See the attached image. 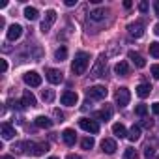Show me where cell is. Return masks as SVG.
<instances>
[{"label":"cell","mask_w":159,"mask_h":159,"mask_svg":"<svg viewBox=\"0 0 159 159\" xmlns=\"http://www.w3.org/2000/svg\"><path fill=\"white\" fill-rule=\"evenodd\" d=\"M124 8H125V10H129V8H131V2H129V0H125V2H124Z\"/></svg>","instance_id":"cell-42"},{"label":"cell","mask_w":159,"mask_h":159,"mask_svg":"<svg viewBox=\"0 0 159 159\" xmlns=\"http://www.w3.org/2000/svg\"><path fill=\"white\" fill-rule=\"evenodd\" d=\"M90 107H92V105H90V101H86V103H84V107H83V111H88Z\"/></svg>","instance_id":"cell-43"},{"label":"cell","mask_w":159,"mask_h":159,"mask_svg":"<svg viewBox=\"0 0 159 159\" xmlns=\"http://www.w3.org/2000/svg\"><path fill=\"white\" fill-rule=\"evenodd\" d=\"M150 54H152L153 58H159V43H157V41L150 43Z\"/></svg>","instance_id":"cell-29"},{"label":"cell","mask_w":159,"mask_h":159,"mask_svg":"<svg viewBox=\"0 0 159 159\" xmlns=\"http://www.w3.org/2000/svg\"><path fill=\"white\" fill-rule=\"evenodd\" d=\"M152 125H153V122H152V120H144V122H142V127H146V129H150Z\"/></svg>","instance_id":"cell-38"},{"label":"cell","mask_w":159,"mask_h":159,"mask_svg":"<svg viewBox=\"0 0 159 159\" xmlns=\"http://www.w3.org/2000/svg\"><path fill=\"white\" fill-rule=\"evenodd\" d=\"M112 133H114L116 139H124V137H127V131H125L124 124H114V125H112Z\"/></svg>","instance_id":"cell-22"},{"label":"cell","mask_w":159,"mask_h":159,"mask_svg":"<svg viewBox=\"0 0 159 159\" xmlns=\"http://www.w3.org/2000/svg\"><path fill=\"white\" fill-rule=\"evenodd\" d=\"M34 124H36L38 127H43V129H49V127L52 125V120H51V118H47V116H36V120H34Z\"/></svg>","instance_id":"cell-21"},{"label":"cell","mask_w":159,"mask_h":159,"mask_svg":"<svg viewBox=\"0 0 159 159\" xmlns=\"http://www.w3.org/2000/svg\"><path fill=\"white\" fill-rule=\"evenodd\" d=\"M41 98H43V101L51 103V101H54V92L52 90H43L41 92Z\"/></svg>","instance_id":"cell-28"},{"label":"cell","mask_w":159,"mask_h":159,"mask_svg":"<svg viewBox=\"0 0 159 159\" xmlns=\"http://www.w3.org/2000/svg\"><path fill=\"white\" fill-rule=\"evenodd\" d=\"M129 99H131L129 90H127L125 86L118 88V92H116V103H118L120 107H125V105H129Z\"/></svg>","instance_id":"cell-10"},{"label":"cell","mask_w":159,"mask_h":159,"mask_svg":"<svg viewBox=\"0 0 159 159\" xmlns=\"http://www.w3.org/2000/svg\"><path fill=\"white\" fill-rule=\"evenodd\" d=\"M62 139H64V142H66L67 146H73V144H75V140H77V135H75V131H73V129H64Z\"/></svg>","instance_id":"cell-19"},{"label":"cell","mask_w":159,"mask_h":159,"mask_svg":"<svg viewBox=\"0 0 159 159\" xmlns=\"http://www.w3.org/2000/svg\"><path fill=\"white\" fill-rule=\"evenodd\" d=\"M150 94H152V86H150L148 83H142V84H139V86H137V96H139L140 99L148 98Z\"/></svg>","instance_id":"cell-18"},{"label":"cell","mask_w":159,"mask_h":159,"mask_svg":"<svg viewBox=\"0 0 159 159\" xmlns=\"http://www.w3.org/2000/svg\"><path fill=\"white\" fill-rule=\"evenodd\" d=\"M54 21H56V11L54 10H47L45 11V19L41 21V32L47 34L51 30V26L54 25Z\"/></svg>","instance_id":"cell-3"},{"label":"cell","mask_w":159,"mask_h":159,"mask_svg":"<svg viewBox=\"0 0 159 159\" xmlns=\"http://www.w3.org/2000/svg\"><path fill=\"white\" fill-rule=\"evenodd\" d=\"M49 159H58V157H49Z\"/></svg>","instance_id":"cell-46"},{"label":"cell","mask_w":159,"mask_h":159,"mask_svg":"<svg viewBox=\"0 0 159 159\" xmlns=\"http://www.w3.org/2000/svg\"><path fill=\"white\" fill-rule=\"evenodd\" d=\"M2 159H15V157H11V155H2Z\"/></svg>","instance_id":"cell-45"},{"label":"cell","mask_w":159,"mask_h":159,"mask_svg":"<svg viewBox=\"0 0 159 159\" xmlns=\"http://www.w3.org/2000/svg\"><path fill=\"white\" fill-rule=\"evenodd\" d=\"M77 4V0H66V6L67 8H71V6H75Z\"/></svg>","instance_id":"cell-40"},{"label":"cell","mask_w":159,"mask_h":159,"mask_svg":"<svg viewBox=\"0 0 159 159\" xmlns=\"http://www.w3.org/2000/svg\"><path fill=\"white\" fill-rule=\"evenodd\" d=\"M96 118L101 120V122H109V120L112 118V107H111V105H105L101 111L96 112Z\"/></svg>","instance_id":"cell-14"},{"label":"cell","mask_w":159,"mask_h":159,"mask_svg":"<svg viewBox=\"0 0 159 159\" xmlns=\"http://www.w3.org/2000/svg\"><path fill=\"white\" fill-rule=\"evenodd\" d=\"M0 133H2V139H4V140H11V139H15V135H17L15 127L10 125V124H4L2 127H0Z\"/></svg>","instance_id":"cell-13"},{"label":"cell","mask_w":159,"mask_h":159,"mask_svg":"<svg viewBox=\"0 0 159 159\" xmlns=\"http://www.w3.org/2000/svg\"><path fill=\"white\" fill-rule=\"evenodd\" d=\"M153 11H155V15L159 17V0H155V2H153Z\"/></svg>","instance_id":"cell-39"},{"label":"cell","mask_w":159,"mask_h":159,"mask_svg":"<svg viewBox=\"0 0 159 159\" xmlns=\"http://www.w3.org/2000/svg\"><path fill=\"white\" fill-rule=\"evenodd\" d=\"M105 17H107L105 8H98V10L90 11V21H94V23H101V21H105Z\"/></svg>","instance_id":"cell-15"},{"label":"cell","mask_w":159,"mask_h":159,"mask_svg":"<svg viewBox=\"0 0 159 159\" xmlns=\"http://www.w3.org/2000/svg\"><path fill=\"white\" fill-rule=\"evenodd\" d=\"M127 58H129L137 67H144V66H146V60H144L137 51H129V52H127Z\"/></svg>","instance_id":"cell-16"},{"label":"cell","mask_w":159,"mask_h":159,"mask_svg":"<svg viewBox=\"0 0 159 159\" xmlns=\"http://www.w3.org/2000/svg\"><path fill=\"white\" fill-rule=\"evenodd\" d=\"M146 112H148V107H146L144 103H140V105L135 107V114H139V116H146Z\"/></svg>","instance_id":"cell-30"},{"label":"cell","mask_w":159,"mask_h":159,"mask_svg":"<svg viewBox=\"0 0 159 159\" xmlns=\"http://www.w3.org/2000/svg\"><path fill=\"white\" fill-rule=\"evenodd\" d=\"M127 139H129L131 142L139 140V139H140V125H133V127L129 129V133H127Z\"/></svg>","instance_id":"cell-24"},{"label":"cell","mask_w":159,"mask_h":159,"mask_svg":"<svg viewBox=\"0 0 159 159\" xmlns=\"http://www.w3.org/2000/svg\"><path fill=\"white\" fill-rule=\"evenodd\" d=\"M101 150H103L105 153L112 155V153L118 150V146H116V140H114V139H103V140H101Z\"/></svg>","instance_id":"cell-12"},{"label":"cell","mask_w":159,"mask_h":159,"mask_svg":"<svg viewBox=\"0 0 159 159\" xmlns=\"http://www.w3.org/2000/svg\"><path fill=\"white\" fill-rule=\"evenodd\" d=\"M54 118H56V122H64V112H60L58 109H54Z\"/></svg>","instance_id":"cell-34"},{"label":"cell","mask_w":159,"mask_h":159,"mask_svg":"<svg viewBox=\"0 0 159 159\" xmlns=\"http://www.w3.org/2000/svg\"><path fill=\"white\" fill-rule=\"evenodd\" d=\"M125 159H139V153L135 148H125Z\"/></svg>","instance_id":"cell-31"},{"label":"cell","mask_w":159,"mask_h":159,"mask_svg":"<svg viewBox=\"0 0 159 159\" xmlns=\"http://www.w3.org/2000/svg\"><path fill=\"white\" fill-rule=\"evenodd\" d=\"M114 71H116V75H129V64L125 60H120L114 66Z\"/></svg>","instance_id":"cell-20"},{"label":"cell","mask_w":159,"mask_h":159,"mask_svg":"<svg viewBox=\"0 0 159 159\" xmlns=\"http://www.w3.org/2000/svg\"><path fill=\"white\" fill-rule=\"evenodd\" d=\"M66 159H83V157H81V155H75V153H69Z\"/></svg>","instance_id":"cell-41"},{"label":"cell","mask_w":159,"mask_h":159,"mask_svg":"<svg viewBox=\"0 0 159 159\" xmlns=\"http://www.w3.org/2000/svg\"><path fill=\"white\" fill-rule=\"evenodd\" d=\"M150 71H152L153 79H159V64H153V66L150 67Z\"/></svg>","instance_id":"cell-33"},{"label":"cell","mask_w":159,"mask_h":159,"mask_svg":"<svg viewBox=\"0 0 159 159\" xmlns=\"http://www.w3.org/2000/svg\"><path fill=\"white\" fill-rule=\"evenodd\" d=\"M127 30H129V36L131 38H142V34H144V23L142 21L129 23L127 25Z\"/></svg>","instance_id":"cell-6"},{"label":"cell","mask_w":159,"mask_h":159,"mask_svg":"<svg viewBox=\"0 0 159 159\" xmlns=\"http://www.w3.org/2000/svg\"><path fill=\"white\" fill-rule=\"evenodd\" d=\"M88 66H90V54L84 51H79L71 64V71H73V75H83L88 69Z\"/></svg>","instance_id":"cell-1"},{"label":"cell","mask_w":159,"mask_h":159,"mask_svg":"<svg viewBox=\"0 0 159 159\" xmlns=\"http://www.w3.org/2000/svg\"><path fill=\"white\" fill-rule=\"evenodd\" d=\"M21 36H23V26H21V25L15 23V25H10V26H8V30H6V38H8L10 41H17Z\"/></svg>","instance_id":"cell-7"},{"label":"cell","mask_w":159,"mask_h":159,"mask_svg":"<svg viewBox=\"0 0 159 159\" xmlns=\"http://www.w3.org/2000/svg\"><path fill=\"white\" fill-rule=\"evenodd\" d=\"M105 66H107V58H105V54H101V56L98 58L96 66L92 67L90 77H101V75H103V71H105Z\"/></svg>","instance_id":"cell-9"},{"label":"cell","mask_w":159,"mask_h":159,"mask_svg":"<svg viewBox=\"0 0 159 159\" xmlns=\"http://www.w3.org/2000/svg\"><path fill=\"white\" fill-rule=\"evenodd\" d=\"M23 105H25V107H36V105H38L36 96H34L30 90H25V92H23Z\"/></svg>","instance_id":"cell-17"},{"label":"cell","mask_w":159,"mask_h":159,"mask_svg":"<svg viewBox=\"0 0 159 159\" xmlns=\"http://www.w3.org/2000/svg\"><path fill=\"white\" fill-rule=\"evenodd\" d=\"M139 11H140V13H146V11H148V2H140V4H139Z\"/></svg>","instance_id":"cell-35"},{"label":"cell","mask_w":159,"mask_h":159,"mask_svg":"<svg viewBox=\"0 0 159 159\" xmlns=\"http://www.w3.org/2000/svg\"><path fill=\"white\" fill-rule=\"evenodd\" d=\"M152 112H153V114H159V101H155V103L152 105Z\"/></svg>","instance_id":"cell-37"},{"label":"cell","mask_w":159,"mask_h":159,"mask_svg":"<svg viewBox=\"0 0 159 159\" xmlns=\"http://www.w3.org/2000/svg\"><path fill=\"white\" fill-rule=\"evenodd\" d=\"M157 159H159V155H157Z\"/></svg>","instance_id":"cell-47"},{"label":"cell","mask_w":159,"mask_h":159,"mask_svg":"<svg viewBox=\"0 0 159 159\" xmlns=\"http://www.w3.org/2000/svg\"><path fill=\"white\" fill-rule=\"evenodd\" d=\"M47 81H49L51 84H60V83L64 81V75H62L60 69L49 67V69H47Z\"/></svg>","instance_id":"cell-11"},{"label":"cell","mask_w":159,"mask_h":159,"mask_svg":"<svg viewBox=\"0 0 159 159\" xmlns=\"http://www.w3.org/2000/svg\"><path fill=\"white\" fill-rule=\"evenodd\" d=\"M81 146H83V150H92V148L96 146V140H94L92 137H84V139L81 140Z\"/></svg>","instance_id":"cell-26"},{"label":"cell","mask_w":159,"mask_h":159,"mask_svg":"<svg viewBox=\"0 0 159 159\" xmlns=\"http://www.w3.org/2000/svg\"><path fill=\"white\" fill-rule=\"evenodd\" d=\"M109 96V90L105 88V86H101V84H96V86H92V88H88V98L90 99H105Z\"/></svg>","instance_id":"cell-2"},{"label":"cell","mask_w":159,"mask_h":159,"mask_svg":"<svg viewBox=\"0 0 159 159\" xmlns=\"http://www.w3.org/2000/svg\"><path fill=\"white\" fill-rule=\"evenodd\" d=\"M23 81L28 84V86H39L41 84V75L38 73V71H26L25 75H23Z\"/></svg>","instance_id":"cell-5"},{"label":"cell","mask_w":159,"mask_h":159,"mask_svg":"<svg viewBox=\"0 0 159 159\" xmlns=\"http://www.w3.org/2000/svg\"><path fill=\"white\" fill-rule=\"evenodd\" d=\"M60 101H62V105H67V107H73V105H77L79 103V96H77V92H71V90H66L62 96H60Z\"/></svg>","instance_id":"cell-8"},{"label":"cell","mask_w":159,"mask_h":159,"mask_svg":"<svg viewBox=\"0 0 159 159\" xmlns=\"http://www.w3.org/2000/svg\"><path fill=\"white\" fill-rule=\"evenodd\" d=\"M54 58L58 60V62H62V60H66L67 58V49L62 45L60 49H56V52H54Z\"/></svg>","instance_id":"cell-27"},{"label":"cell","mask_w":159,"mask_h":159,"mask_svg":"<svg viewBox=\"0 0 159 159\" xmlns=\"http://www.w3.org/2000/svg\"><path fill=\"white\" fill-rule=\"evenodd\" d=\"M153 155H155V150H153V146L146 144V148H144V157H146V159H152Z\"/></svg>","instance_id":"cell-32"},{"label":"cell","mask_w":159,"mask_h":159,"mask_svg":"<svg viewBox=\"0 0 159 159\" xmlns=\"http://www.w3.org/2000/svg\"><path fill=\"white\" fill-rule=\"evenodd\" d=\"M153 32H155V34H157V36H159V23H157V25H155V26H153Z\"/></svg>","instance_id":"cell-44"},{"label":"cell","mask_w":159,"mask_h":159,"mask_svg":"<svg viewBox=\"0 0 159 159\" xmlns=\"http://www.w3.org/2000/svg\"><path fill=\"white\" fill-rule=\"evenodd\" d=\"M45 152H49V144H47V142H38V144L34 146L32 155H43Z\"/></svg>","instance_id":"cell-25"},{"label":"cell","mask_w":159,"mask_h":159,"mask_svg":"<svg viewBox=\"0 0 159 159\" xmlns=\"http://www.w3.org/2000/svg\"><path fill=\"white\" fill-rule=\"evenodd\" d=\"M0 66H2V73H6V71H8V60H4V58H2V60H0Z\"/></svg>","instance_id":"cell-36"},{"label":"cell","mask_w":159,"mask_h":159,"mask_svg":"<svg viewBox=\"0 0 159 159\" xmlns=\"http://www.w3.org/2000/svg\"><path fill=\"white\" fill-rule=\"evenodd\" d=\"M25 17H26L28 21H36V19L39 17V13H38V10H36V8L26 6V8H25Z\"/></svg>","instance_id":"cell-23"},{"label":"cell","mask_w":159,"mask_h":159,"mask_svg":"<svg viewBox=\"0 0 159 159\" xmlns=\"http://www.w3.org/2000/svg\"><path fill=\"white\" fill-rule=\"evenodd\" d=\"M79 125H81L84 131L92 133V135L99 133V124H98L96 120H90V118H81V120H79Z\"/></svg>","instance_id":"cell-4"}]
</instances>
